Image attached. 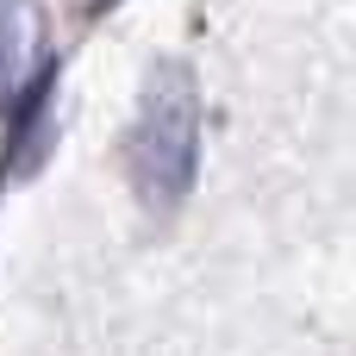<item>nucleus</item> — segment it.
<instances>
[{
  "mask_svg": "<svg viewBox=\"0 0 356 356\" xmlns=\"http://www.w3.org/2000/svg\"><path fill=\"white\" fill-rule=\"evenodd\" d=\"M125 156H131V188L144 194V207H156V213L181 207V194L194 188V163H200V100H194V81L181 63L150 75Z\"/></svg>",
  "mask_w": 356,
  "mask_h": 356,
  "instance_id": "1",
  "label": "nucleus"
},
{
  "mask_svg": "<svg viewBox=\"0 0 356 356\" xmlns=\"http://www.w3.org/2000/svg\"><path fill=\"white\" fill-rule=\"evenodd\" d=\"M25 25H31V6H0V88L19 81V69H25V50H13V31H25Z\"/></svg>",
  "mask_w": 356,
  "mask_h": 356,
  "instance_id": "2",
  "label": "nucleus"
},
{
  "mask_svg": "<svg viewBox=\"0 0 356 356\" xmlns=\"http://www.w3.org/2000/svg\"><path fill=\"white\" fill-rule=\"evenodd\" d=\"M81 6H88V13H100V6H106V0H81Z\"/></svg>",
  "mask_w": 356,
  "mask_h": 356,
  "instance_id": "3",
  "label": "nucleus"
}]
</instances>
